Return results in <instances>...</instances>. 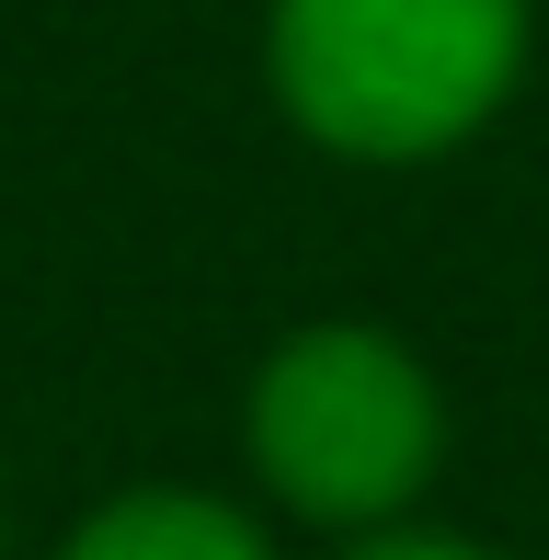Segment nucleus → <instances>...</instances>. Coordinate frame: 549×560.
Here are the masks:
<instances>
[{
  "instance_id": "f257e3e1",
  "label": "nucleus",
  "mask_w": 549,
  "mask_h": 560,
  "mask_svg": "<svg viewBox=\"0 0 549 560\" xmlns=\"http://www.w3.org/2000/svg\"><path fill=\"white\" fill-rule=\"evenodd\" d=\"M538 0H274L264 69L309 149L366 172L469 149L527 81Z\"/></svg>"
},
{
  "instance_id": "f03ea898",
  "label": "nucleus",
  "mask_w": 549,
  "mask_h": 560,
  "mask_svg": "<svg viewBox=\"0 0 549 560\" xmlns=\"http://www.w3.org/2000/svg\"><path fill=\"white\" fill-rule=\"evenodd\" d=\"M241 457L264 503H287L297 526L378 538V526H412L446 457V389L378 320H309L241 389Z\"/></svg>"
},
{
  "instance_id": "7ed1b4c3",
  "label": "nucleus",
  "mask_w": 549,
  "mask_h": 560,
  "mask_svg": "<svg viewBox=\"0 0 549 560\" xmlns=\"http://www.w3.org/2000/svg\"><path fill=\"white\" fill-rule=\"evenodd\" d=\"M46 560H274L264 515H241L230 492H184V480H149V492L92 503Z\"/></svg>"
},
{
  "instance_id": "20e7f679",
  "label": "nucleus",
  "mask_w": 549,
  "mask_h": 560,
  "mask_svg": "<svg viewBox=\"0 0 549 560\" xmlns=\"http://www.w3.org/2000/svg\"><path fill=\"white\" fill-rule=\"evenodd\" d=\"M332 560H492V549L458 526H378V538H343Z\"/></svg>"
}]
</instances>
